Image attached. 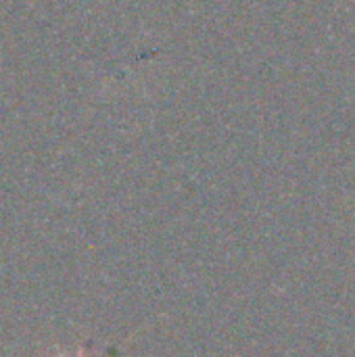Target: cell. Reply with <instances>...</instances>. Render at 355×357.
Listing matches in <instances>:
<instances>
[{
    "mask_svg": "<svg viewBox=\"0 0 355 357\" xmlns=\"http://www.w3.org/2000/svg\"><path fill=\"white\" fill-rule=\"evenodd\" d=\"M54 357H65V356H63V354H61V351L56 349V354H54ZM75 357H86V349H84L82 345L77 347V351H75Z\"/></svg>",
    "mask_w": 355,
    "mask_h": 357,
    "instance_id": "cell-1",
    "label": "cell"
}]
</instances>
